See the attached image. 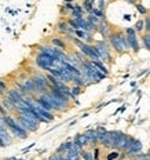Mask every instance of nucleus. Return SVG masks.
Returning <instances> with one entry per match:
<instances>
[{
	"label": "nucleus",
	"mask_w": 150,
	"mask_h": 160,
	"mask_svg": "<svg viewBox=\"0 0 150 160\" xmlns=\"http://www.w3.org/2000/svg\"><path fill=\"white\" fill-rule=\"evenodd\" d=\"M147 156H149V157H150V149H149V152H147Z\"/></svg>",
	"instance_id": "48"
},
{
	"label": "nucleus",
	"mask_w": 150,
	"mask_h": 160,
	"mask_svg": "<svg viewBox=\"0 0 150 160\" xmlns=\"http://www.w3.org/2000/svg\"><path fill=\"white\" fill-rule=\"evenodd\" d=\"M80 159H81V160H94V156H92V151L84 149L83 152L80 153Z\"/></svg>",
	"instance_id": "27"
},
{
	"label": "nucleus",
	"mask_w": 150,
	"mask_h": 160,
	"mask_svg": "<svg viewBox=\"0 0 150 160\" xmlns=\"http://www.w3.org/2000/svg\"><path fill=\"white\" fill-rule=\"evenodd\" d=\"M146 72H147V69H146V71H142V72H141V73H138V77L143 76V75H145V73H146Z\"/></svg>",
	"instance_id": "44"
},
{
	"label": "nucleus",
	"mask_w": 150,
	"mask_h": 160,
	"mask_svg": "<svg viewBox=\"0 0 150 160\" xmlns=\"http://www.w3.org/2000/svg\"><path fill=\"white\" fill-rule=\"evenodd\" d=\"M124 33H125L127 39H128V43H130V50L132 52H135V54H138L139 50H141L138 33L135 32L134 28H125V29H124Z\"/></svg>",
	"instance_id": "6"
},
{
	"label": "nucleus",
	"mask_w": 150,
	"mask_h": 160,
	"mask_svg": "<svg viewBox=\"0 0 150 160\" xmlns=\"http://www.w3.org/2000/svg\"><path fill=\"white\" fill-rule=\"evenodd\" d=\"M76 21V24L79 26V29H83V31H87V20L86 17H77V18H73Z\"/></svg>",
	"instance_id": "25"
},
{
	"label": "nucleus",
	"mask_w": 150,
	"mask_h": 160,
	"mask_svg": "<svg viewBox=\"0 0 150 160\" xmlns=\"http://www.w3.org/2000/svg\"><path fill=\"white\" fill-rule=\"evenodd\" d=\"M65 3H75V0H63Z\"/></svg>",
	"instance_id": "45"
},
{
	"label": "nucleus",
	"mask_w": 150,
	"mask_h": 160,
	"mask_svg": "<svg viewBox=\"0 0 150 160\" xmlns=\"http://www.w3.org/2000/svg\"><path fill=\"white\" fill-rule=\"evenodd\" d=\"M96 3H98L96 8H99V10H102V11H105V10H106V4H107L106 0H96Z\"/></svg>",
	"instance_id": "36"
},
{
	"label": "nucleus",
	"mask_w": 150,
	"mask_h": 160,
	"mask_svg": "<svg viewBox=\"0 0 150 160\" xmlns=\"http://www.w3.org/2000/svg\"><path fill=\"white\" fill-rule=\"evenodd\" d=\"M119 155H120V152H117V151H112V152H109L106 155V160H117L119 159Z\"/></svg>",
	"instance_id": "32"
},
{
	"label": "nucleus",
	"mask_w": 150,
	"mask_h": 160,
	"mask_svg": "<svg viewBox=\"0 0 150 160\" xmlns=\"http://www.w3.org/2000/svg\"><path fill=\"white\" fill-rule=\"evenodd\" d=\"M35 64L37 68L43 69L46 72H48L51 68H54V65H55V60L51 58V57L46 55V54H41V52H37L35 57Z\"/></svg>",
	"instance_id": "5"
},
{
	"label": "nucleus",
	"mask_w": 150,
	"mask_h": 160,
	"mask_svg": "<svg viewBox=\"0 0 150 160\" xmlns=\"http://www.w3.org/2000/svg\"><path fill=\"white\" fill-rule=\"evenodd\" d=\"M0 90H1V91H7V83H6V81H4V80H1L0 79Z\"/></svg>",
	"instance_id": "38"
},
{
	"label": "nucleus",
	"mask_w": 150,
	"mask_h": 160,
	"mask_svg": "<svg viewBox=\"0 0 150 160\" xmlns=\"http://www.w3.org/2000/svg\"><path fill=\"white\" fill-rule=\"evenodd\" d=\"M99 153H101V148L98 145L94 146V151H92V156H94V160H99Z\"/></svg>",
	"instance_id": "37"
},
{
	"label": "nucleus",
	"mask_w": 150,
	"mask_h": 160,
	"mask_svg": "<svg viewBox=\"0 0 150 160\" xmlns=\"http://www.w3.org/2000/svg\"><path fill=\"white\" fill-rule=\"evenodd\" d=\"M15 120H17V123L20 124L26 132H29V134H30V132H36L37 130H39L40 124H36V123H33V121H29L28 119H25V117L20 116V115H17L15 116Z\"/></svg>",
	"instance_id": "9"
},
{
	"label": "nucleus",
	"mask_w": 150,
	"mask_h": 160,
	"mask_svg": "<svg viewBox=\"0 0 150 160\" xmlns=\"http://www.w3.org/2000/svg\"><path fill=\"white\" fill-rule=\"evenodd\" d=\"M122 134V131H120V130H107V135H106V141L102 144V146H105V148L107 149H113V146H114V144L117 142V140L120 138V135Z\"/></svg>",
	"instance_id": "10"
},
{
	"label": "nucleus",
	"mask_w": 150,
	"mask_h": 160,
	"mask_svg": "<svg viewBox=\"0 0 150 160\" xmlns=\"http://www.w3.org/2000/svg\"><path fill=\"white\" fill-rule=\"evenodd\" d=\"M4 95H6V92H4V91H1V90H0V97H4Z\"/></svg>",
	"instance_id": "47"
},
{
	"label": "nucleus",
	"mask_w": 150,
	"mask_h": 160,
	"mask_svg": "<svg viewBox=\"0 0 150 160\" xmlns=\"http://www.w3.org/2000/svg\"><path fill=\"white\" fill-rule=\"evenodd\" d=\"M84 135L87 137V140H88V145L90 146H96L98 145V137H96V131H95V128H87L86 131L83 132Z\"/></svg>",
	"instance_id": "15"
},
{
	"label": "nucleus",
	"mask_w": 150,
	"mask_h": 160,
	"mask_svg": "<svg viewBox=\"0 0 150 160\" xmlns=\"http://www.w3.org/2000/svg\"><path fill=\"white\" fill-rule=\"evenodd\" d=\"M75 37H77L79 40H81L83 43H88V44H92V35L88 32H86V31H83V29H76V31H73V33H72Z\"/></svg>",
	"instance_id": "14"
},
{
	"label": "nucleus",
	"mask_w": 150,
	"mask_h": 160,
	"mask_svg": "<svg viewBox=\"0 0 150 160\" xmlns=\"http://www.w3.org/2000/svg\"><path fill=\"white\" fill-rule=\"evenodd\" d=\"M117 33H119L120 40H121L122 46H124V50H125V51L128 52V51H130V43H128V39H127V36H125V33H124V31H117Z\"/></svg>",
	"instance_id": "22"
},
{
	"label": "nucleus",
	"mask_w": 150,
	"mask_h": 160,
	"mask_svg": "<svg viewBox=\"0 0 150 160\" xmlns=\"http://www.w3.org/2000/svg\"><path fill=\"white\" fill-rule=\"evenodd\" d=\"M80 72H81V76H83L84 79H86V81H87V86L88 84H96V83H99L101 80L107 77L106 75L98 72V71L91 65L90 60L81 62V65H80Z\"/></svg>",
	"instance_id": "1"
},
{
	"label": "nucleus",
	"mask_w": 150,
	"mask_h": 160,
	"mask_svg": "<svg viewBox=\"0 0 150 160\" xmlns=\"http://www.w3.org/2000/svg\"><path fill=\"white\" fill-rule=\"evenodd\" d=\"M30 80H32V83H33V86H35V92H37V94H44L51 87L50 83H48L47 77H46V75H43V73H35L30 77Z\"/></svg>",
	"instance_id": "4"
},
{
	"label": "nucleus",
	"mask_w": 150,
	"mask_h": 160,
	"mask_svg": "<svg viewBox=\"0 0 150 160\" xmlns=\"http://www.w3.org/2000/svg\"><path fill=\"white\" fill-rule=\"evenodd\" d=\"M43 160H47V159H43Z\"/></svg>",
	"instance_id": "50"
},
{
	"label": "nucleus",
	"mask_w": 150,
	"mask_h": 160,
	"mask_svg": "<svg viewBox=\"0 0 150 160\" xmlns=\"http://www.w3.org/2000/svg\"><path fill=\"white\" fill-rule=\"evenodd\" d=\"M107 43H109V46H110L112 50H114L116 54H124V52H127L125 50H124V46H122L121 40H120V36L117 32H112L110 36L107 37Z\"/></svg>",
	"instance_id": "8"
},
{
	"label": "nucleus",
	"mask_w": 150,
	"mask_h": 160,
	"mask_svg": "<svg viewBox=\"0 0 150 160\" xmlns=\"http://www.w3.org/2000/svg\"><path fill=\"white\" fill-rule=\"evenodd\" d=\"M79 51L83 54L87 60L90 61H99V52L96 50L94 44H88V43H81V46L79 47Z\"/></svg>",
	"instance_id": "7"
},
{
	"label": "nucleus",
	"mask_w": 150,
	"mask_h": 160,
	"mask_svg": "<svg viewBox=\"0 0 150 160\" xmlns=\"http://www.w3.org/2000/svg\"><path fill=\"white\" fill-rule=\"evenodd\" d=\"M8 115V112L6 111V108H4L3 105L0 104V117H3V116H7Z\"/></svg>",
	"instance_id": "39"
},
{
	"label": "nucleus",
	"mask_w": 150,
	"mask_h": 160,
	"mask_svg": "<svg viewBox=\"0 0 150 160\" xmlns=\"http://www.w3.org/2000/svg\"><path fill=\"white\" fill-rule=\"evenodd\" d=\"M25 97H26V95H24V94H22L20 90H17V88H10V90L6 91V98L11 101L14 105L20 104L21 101H24Z\"/></svg>",
	"instance_id": "11"
},
{
	"label": "nucleus",
	"mask_w": 150,
	"mask_h": 160,
	"mask_svg": "<svg viewBox=\"0 0 150 160\" xmlns=\"http://www.w3.org/2000/svg\"><path fill=\"white\" fill-rule=\"evenodd\" d=\"M143 22H145V29H143V32L149 33V35H150V15L146 17V18L143 20Z\"/></svg>",
	"instance_id": "35"
},
{
	"label": "nucleus",
	"mask_w": 150,
	"mask_h": 160,
	"mask_svg": "<svg viewBox=\"0 0 150 160\" xmlns=\"http://www.w3.org/2000/svg\"><path fill=\"white\" fill-rule=\"evenodd\" d=\"M106 1H107V3H109V1H113V0H106Z\"/></svg>",
	"instance_id": "49"
},
{
	"label": "nucleus",
	"mask_w": 150,
	"mask_h": 160,
	"mask_svg": "<svg viewBox=\"0 0 150 160\" xmlns=\"http://www.w3.org/2000/svg\"><path fill=\"white\" fill-rule=\"evenodd\" d=\"M57 31L61 33V35H72L73 33V29L67 25L66 21H59L57 24Z\"/></svg>",
	"instance_id": "16"
},
{
	"label": "nucleus",
	"mask_w": 150,
	"mask_h": 160,
	"mask_svg": "<svg viewBox=\"0 0 150 160\" xmlns=\"http://www.w3.org/2000/svg\"><path fill=\"white\" fill-rule=\"evenodd\" d=\"M3 160H25V159H17V157H7V159H3Z\"/></svg>",
	"instance_id": "43"
},
{
	"label": "nucleus",
	"mask_w": 150,
	"mask_h": 160,
	"mask_svg": "<svg viewBox=\"0 0 150 160\" xmlns=\"http://www.w3.org/2000/svg\"><path fill=\"white\" fill-rule=\"evenodd\" d=\"M91 14L96 17V18H98L99 21H105V20H106V12L102 11V10H99V8H96V7L92 8V11H91Z\"/></svg>",
	"instance_id": "24"
},
{
	"label": "nucleus",
	"mask_w": 150,
	"mask_h": 160,
	"mask_svg": "<svg viewBox=\"0 0 150 160\" xmlns=\"http://www.w3.org/2000/svg\"><path fill=\"white\" fill-rule=\"evenodd\" d=\"M135 8H136V11H138L141 15H146V14H147V8L145 7L143 4L136 3V4H135Z\"/></svg>",
	"instance_id": "31"
},
{
	"label": "nucleus",
	"mask_w": 150,
	"mask_h": 160,
	"mask_svg": "<svg viewBox=\"0 0 150 160\" xmlns=\"http://www.w3.org/2000/svg\"><path fill=\"white\" fill-rule=\"evenodd\" d=\"M134 137H131V135H128V140H127V142H125V146H124V149H122V152L125 153L127 151H130V148H131V145H132V142H134Z\"/></svg>",
	"instance_id": "34"
},
{
	"label": "nucleus",
	"mask_w": 150,
	"mask_h": 160,
	"mask_svg": "<svg viewBox=\"0 0 150 160\" xmlns=\"http://www.w3.org/2000/svg\"><path fill=\"white\" fill-rule=\"evenodd\" d=\"M86 20H87L88 22H91V24L96 25V26H98V24H99V20H98V18H96L95 15H92V14H87V17H86Z\"/></svg>",
	"instance_id": "33"
},
{
	"label": "nucleus",
	"mask_w": 150,
	"mask_h": 160,
	"mask_svg": "<svg viewBox=\"0 0 150 160\" xmlns=\"http://www.w3.org/2000/svg\"><path fill=\"white\" fill-rule=\"evenodd\" d=\"M95 131H96V137H98V145H102L106 141L107 130L103 126H98V127L95 128Z\"/></svg>",
	"instance_id": "20"
},
{
	"label": "nucleus",
	"mask_w": 150,
	"mask_h": 160,
	"mask_svg": "<svg viewBox=\"0 0 150 160\" xmlns=\"http://www.w3.org/2000/svg\"><path fill=\"white\" fill-rule=\"evenodd\" d=\"M142 149H143L142 142H141L139 140H136V138H135L134 142H132V145H131L130 151H127L125 155H127V157H130V159H134L135 156H138L139 153L142 152Z\"/></svg>",
	"instance_id": "12"
},
{
	"label": "nucleus",
	"mask_w": 150,
	"mask_h": 160,
	"mask_svg": "<svg viewBox=\"0 0 150 160\" xmlns=\"http://www.w3.org/2000/svg\"><path fill=\"white\" fill-rule=\"evenodd\" d=\"M83 91H84V88L83 87H79V86H72L70 87V94H72V97H79L80 94H83Z\"/></svg>",
	"instance_id": "26"
},
{
	"label": "nucleus",
	"mask_w": 150,
	"mask_h": 160,
	"mask_svg": "<svg viewBox=\"0 0 150 160\" xmlns=\"http://www.w3.org/2000/svg\"><path fill=\"white\" fill-rule=\"evenodd\" d=\"M51 46L59 48V50H62V51H65V50L67 48V43L65 41V39H62V37H59V36L51 37Z\"/></svg>",
	"instance_id": "17"
},
{
	"label": "nucleus",
	"mask_w": 150,
	"mask_h": 160,
	"mask_svg": "<svg viewBox=\"0 0 150 160\" xmlns=\"http://www.w3.org/2000/svg\"><path fill=\"white\" fill-rule=\"evenodd\" d=\"M81 7H83L84 12H87V14H91L92 8H94V3H91L90 0H84V3L81 4Z\"/></svg>",
	"instance_id": "28"
},
{
	"label": "nucleus",
	"mask_w": 150,
	"mask_h": 160,
	"mask_svg": "<svg viewBox=\"0 0 150 160\" xmlns=\"http://www.w3.org/2000/svg\"><path fill=\"white\" fill-rule=\"evenodd\" d=\"M47 160H59V155H57V153H52V155L48 157Z\"/></svg>",
	"instance_id": "40"
},
{
	"label": "nucleus",
	"mask_w": 150,
	"mask_h": 160,
	"mask_svg": "<svg viewBox=\"0 0 150 160\" xmlns=\"http://www.w3.org/2000/svg\"><path fill=\"white\" fill-rule=\"evenodd\" d=\"M0 104H1L4 108H6V111H7V112H12V111H15V105L12 104L10 100H7L6 97H3V100H1V102H0Z\"/></svg>",
	"instance_id": "23"
},
{
	"label": "nucleus",
	"mask_w": 150,
	"mask_h": 160,
	"mask_svg": "<svg viewBox=\"0 0 150 160\" xmlns=\"http://www.w3.org/2000/svg\"><path fill=\"white\" fill-rule=\"evenodd\" d=\"M127 3H130V4H136V3H138V0H127Z\"/></svg>",
	"instance_id": "42"
},
{
	"label": "nucleus",
	"mask_w": 150,
	"mask_h": 160,
	"mask_svg": "<svg viewBox=\"0 0 150 160\" xmlns=\"http://www.w3.org/2000/svg\"><path fill=\"white\" fill-rule=\"evenodd\" d=\"M96 32L101 33V36H102L103 39H107L113 31H112V26H110V24L107 22V20H105V21H99L98 26H96Z\"/></svg>",
	"instance_id": "13"
},
{
	"label": "nucleus",
	"mask_w": 150,
	"mask_h": 160,
	"mask_svg": "<svg viewBox=\"0 0 150 160\" xmlns=\"http://www.w3.org/2000/svg\"><path fill=\"white\" fill-rule=\"evenodd\" d=\"M141 39H142V43H143V46H145V48L150 52V35L149 33H145V35H142Z\"/></svg>",
	"instance_id": "29"
},
{
	"label": "nucleus",
	"mask_w": 150,
	"mask_h": 160,
	"mask_svg": "<svg viewBox=\"0 0 150 160\" xmlns=\"http://www.w3.org/2000/svg\"><path fill=\"white\" fill-rule=\"evenodd\" d=\"M1 120H3L4 126L8 128V131L12 134V137H17V138H20V140H26L29 137V132H26L20 124L17 123V120L14 116L7 115V116L1 117Z\"/></svg>",
	"instance_id": "2"
},
{
	"label": "nucleus",
	"mask_w": 150,
	"mask_h": 160,
	"mask_svg": "<svg viewBox=\"0 0 150 160\" xmlns=\"http://www.w3.org/2000/svg\"><path fill=\"white\" fill-rule=\"evenodd\" d=\"M135 32L136 33H142L143 32V29H145V22H143V20H138L136 22H135Z\"/></svg>",
	"instance_id": "30"
},
{
	"label": "nucleus",
	"mask_w": 150,
	"mask_h": 160,
	"mask_svg": "<svg viewBox=\"0 0 150 160\" xmlns=\"http://www.w3.org/2000/svg\"><path fill=\"white\" fill-rule=\"evenodd\" d=\"M91 65L94 66L98 72L103 73V75H106V76H109V68L106 66V64H103L102 61H90Z\"/></svg>",
	"instance_id": "18"
},
{
	"label": "nucleus",
	"mask_w": 150,
	"mask_h": 160,
	"mask_svg": "<svg viewBox=\"0 0 150 160\" xmlns=\"http://www.w3.org/2000/svg\"><path fill=\"white\" fill-rule=\"evenodd\" d=\"M99 52V61L103 64H112L113 62V55H112V48L107 43V40H98L94 44Z\"/></svg>",
	"instance_id": "3"
},
{
	"label": "nucleus",
	"mask_w": 150,
	"mask_h": 160,
	"mask_svg": "<svg viewBox=\"0 0 150 160\" xmlns=\"http://www.w3.org/2000/svg\"><path fill=\"white\" fill-rule=\"evenodd\" d=\"M127 140H128V135H127L125 132H122L121 135H120V138L117 140V142L114 144V146H113V151H117V152H122V149H124V146H125Z\"/></svg>",
	"instance_id": "19"
},
{
	"label": "nucleus",
	"mask_w": 150,
	"mask_h": 160,
	"mask_svg": "<svg viewBox=\"0 0 150 160\" xmlns=\"http://www.w3.org/2000/svg\"><path fill=\"white\" fill-rule=\"evenodd\" d=\"M124 18H125V20H128V21H130V20H131V15H130V14H128V15H124Z\"/></svg>",
	"instance_id": "46"
},
{
	"label": "nucleus",
	"mask_w": 150,
	"mask_h": 160,
	"mask_svg": "<svg viewBox=\"0 0 150 160\" xmlns=\"http://www.w3.org/2000/svg\"><path fill=\"white\" fill-rule=\"evenodd\" d=\"M73 142H75V144H79L80 146H83V148H87V146H90V145H88L87 137L84 135V134H76L75 138H73Z\"/></svg>",
	"instance_id": "21"
},
{
	"label": "nucleus",
	"mask_w": 150,
	"mask_h": 160,
	"mask_svg": "<svg viewBox=\"0 0 150 160\" xmlns=\"http://www.w3.org/2000/svg\"><path fill=\"white\" fill-rule=\"evenodd\" d=\"M33 146H35V144H30V145H29V146H26V148H25V149H22V153H26V152H29V151H30V148H33Z\"/></svg>",
	"instance_id": "41"
}]
</instances>
